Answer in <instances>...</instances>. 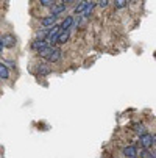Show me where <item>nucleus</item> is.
I'll use <instances>...</instances> for the list:
<instances>
[{
    "label": "nucleus",
    "instance_id": "20",
    "mask_svg": "<svg viewBox=\"0 0 156 158\" xmlns=\"http://www.w3.org/2000/svg\"><path fill=\"white\" fill-rule=\"evenodd\" d=\"M134 128H136V131H138L139 135H144V133H145V128H144L142 125H136Z\"/></svg>",
    "mask_w": 156,
    "mask_h": 158
},
{
    "label": "nucleus",
    "instance_id": "22",
    "mask_svg": "<svg viewBox=\"0 0 156 158\" xmlns=\"http://www.w3.org/2000/svg\"><path fill=\"white\" fill-rule=\"evenodd\" d=\"M3 50V46H2V42H0V52H2Z\"/></svg>",
    "mask_w": 156,
    "mask_h": 158
},
{
    "label": "nucleus",
    "instance_id": "6",
    "mask_svg": "<svg viewBox=\"0 0 156 158\" xmlns=\"http://www.w3.org/2000/svg\"><path fill=\"white\" fill-rule=\"evenodd\" d=\"M59 58H61V50L53 47V49H52V52H50V55H49L46 60H47V61H50V63H56Z\"/></svg>",
    "mask_w": 156,
    "mask_h": 158
},
{
    "label": "nucleus",
    "instance_id": "8",
    "mask_svg": "<svg viewBox=\"0 0 156 158\" xmlns=\"http://www.w3.org/2000/svg\"><path fill=\"white\" fill-rule=\"evenodd\" d=\"M0 78L2 80H8L10 78V69L5 63H0Z\"/></svg>",
    "mask_w": 156,
    "mask_h": 158
},
{
    "label": "nucleus",
    "instance_id": "23",
    "mask_svg": "<svg viewBox=\"0 0 156 158\" xmlns=\"http://www.w3.org/2000/svg\"><path fill=\"white\" fill-rule=\"evenodd\" d=\"M151 158H156V156H154V153H153V155H151Z\"/></svg>",
    "mask_w": 156,
    "mask_h": 158
},
{
    "label": "nucleus",
    "instance_id": "3",
    "mask_svg": "<svg viewBox=\"0 0 156 158\" xmlns=\"http://www.w3.org/2000/svg\"><path fill=\"white\" fill-rule=\"evenodd\" d=\"M61 31H62V30H61V27H59V25H53V27H50L49 35H47V39H49V41H55Z\"/></svg>",
    "mask_w": 156,
    "mask_h": 158
},
{
    "label": "nucleus",
    "instance_id": "11",
    "mask_svg": "<svg viewBox=\"0 0 156 158\" xmlns=\"http://www.w3.org/2000/svg\"><path fill=\"white\" fill-rule=\"evenodd\" d=\"M50 8H52V14L58 16L59 13H62V11L66 10V5H64V3H61V5H52Z\"/></svg>",
    "mask_w": 156,
    "mask_h": 158
},
{
    "label": "nucleus",
    "instance_id": "17",
    "mask_svg": "<svg viewBox=\"0 0 156 158\" xmlns=\"http://www.w3.org/2000/svg\"><path fill=\"white\" fill-rule=\"evenodd\" d=\"M151 155H153V153H151L148 149H144V150L141 152V158H151Z\"/></svg>",
    "mask_w": 156,
    "mask_h": 158
},
{
    "label": "nucleus",
    "instance_id": "5",
    "mask_svg": "<svg viewBox=\"0 0 156 158\" xmlns=\"http://www.w3.org/2000/svg\"><path fill=\"white\" fill-rule=\"evenodd\" d=\"M56 16L55 14H50V16H47V17H44L42 19V25L44 27H53V25H56Z\"/></svg>",
    "mask_w": 156,
    "mask_h": 158
},
{
    "label": "nucleus",
    "instance_id": "10",
    "mask_svg": "<svg viewBox=\"0 0 156 158\" xmlns=\"http://www.w3.org/2000/svg\"><path fill=\"white\" fill-rule=\"evenodd\" d=\"M44 47H47V42L44 41V39H36V41L31 44V49H34V50H41V49H44Z\"/></svg>",
    "mask_w": 156,
    "mask_h": 158
},
{
    "label": "nucleus",
    "instance_id": "18",
    "mask_svg": "<svg viewBox=\"0 0 156 158\" xmlns=\"http://www.w3.org/2000/svg\"><path fill=\"white\" fill-rule=\"evenodd\" d=\"M39 2H41L42 6H52V5H55V0H39Z\"/></svg>",
    "mask_w": 156,
    "mask_h": 158
},
{
    "label": "nucleus",
    "instance_id": "13",
    "mask_svg": "<svg viewBox=\"0 0 156 158\" xmlns=\"http://www.w3.org/2000/svg\"><path fill=\"white\" fill-rule=\"evenodd\" d=\"M94 6H95V3H92V2H89V3H87V6H86V8H84V11H83L84 17H87L89 14H92V11H94Z\"/></svg>",
    "mask_w": 156,
    "mask_h": 158
},
{
    "label": "nucleus",
    "instance_id": "4",
    "mask_svg": "<svg viewBox=\"0 0 156 158\" xmlns=\"http://www.w3.org/2000/svg\"><path fill=\"white\" fill-rule=\"evenodd\" d=\"M69 30H64V31H61L59 35H58V38L55 39V42L58 44V46H62V44H66V42H67L69 41Z\"/></svg>",
    "mask_w": 156,
    "mask_h": 158
},
{
    "label": "nucleus",
    "instance_id": "12",
    "mask_svg": "<svg viewBox=\"0 0 156 158\" xmlns=\"http://www.w3.org/2000/svg\"><path fill=\"white\" fill-rule=\"evenodd\" d=\"M87 3H89V0H83V2H80L78 6H75V14H81L84 11V8L87 6Z\"/></svg>",
    "mask_w": 156,
    "mask_h": 158
},
{
    "label": "nucleus",
    "instance_id": "9",
    "mask_svg": "<svg viewBox=\"0 0 156 158\" xmlns=\"http://www.w3.org/2000/svg\"><path fill=\"white\" fill-rule=\"evenodd\" d=\"M72 24H74V17H72V16H67V17L62 20V24H61L59 27H61V30L64 31V30H69V28L72 27Z\"/></svg>",
    "mask_w": 156,
    "mask_h": 158
},
{
    "label": "nucleus",
    "instance_id": "1",
    "mask_svg": "<svg viewBox=\"0 0 156 158\" xmlns=\"http://www.w3.org/2000/svg\"><path fill=\"white\" fill-rule=\"evenodd\" d=\"M0 42H2V46H3V47H6V49H13V47H16L17 39H16V36H14V35L6 33V35H3V36H2Z\"/></svg>",
    "mask_w": 156,
    "mask_h": 158
},
{
    "label": "nucleus",
    "instance_id": "21",
    "mask_svg": "<svg viewBox=\"0 0 156 158\" xmlns=\"http://www.w3.org/2000/svg\"><path fill=\"white\" fill-rule=\"evenodd\" d=\"M72 2H75V0H62V3H64L66 6H67L69 3H72Z\"/></svg>",
    "mask_w": 156,
    "mask_h": 158
},
{
    "label": "nucleus",
    "instance_id": "14",
    "mask_svg": "<svg viewBox=\"0 0 156 158\" xmlns=\"http://www.w3.org/2000/svg\"><path fill=\"white\" fill-rule=\"evenodd\" d=\"M50 72H52V69H49L47 66H39L38 67V74L39 75H49Z\"/></svg>",
    "mask_w": 156,
    "mask_h": 158
},
{
    "label": "nucleus",
    "instance_id": "15",
    "mask_svg": "<svg viewBox=\"0 0 156 158\" xmlns=\"http://www.w3.org/2000/svg\"><path fill=\"white\" fill-rule=\"evenodd\" d=\"M47 35H49V30H41L36 33V39H44V38H47Z\"/></svg>",
    "mask_w": 156,
    "mask_h": 158
},
{
    "label": "nucleus",
    "instance_id": "19",
    "mask_svg": "<svg viewBox=\"0 0 156 158\" xmlns=\"http://www.w3.org/2000/svg\"><path fill=\"white\" fill-rule=\"evenodd\" d=\"M108 3H109V0H98V6H102V8H105V6H108Z\"/></svg>",
    "mask_w": 156,
    "mask_h": 158
},
{
    "label": "nucleus",
    "instance_id": "2",
    "mask_svg": "<svg viewBox=\"0 0 156 158\" xmlns=\"http://www.w3.org/2000/svg\"><path fill=\"white\" fill-rule=\"evenodd\" d=\"M151 144H154V135H148V133L141 135V146L144 149H148Z\"/></svg>",
    "mask_w": 156,
    "mask_h": 158
},
{
    "label": "nucleus",
    "instance_id": "7",
    "mask_svg": "<svg viewBox=\"0 0 156 158\" xmlns=\"http://www.w3.org/2000/svg\"><path fill=\"white\" fill-rule=\"evenodd\" d=\"M123 155L128 156V158L138 156V149L134 146H126V147H123Z\"/></svg>",
    "mask_w": 156,
    "mask_h": 158
},
{
    "label": "nucleus",
    "instance_id": "24",
    "mask_svg": "<svg viewBox=\"0 0 156 158\" xmlns=\"http://www.w3.org/2000/svg\"><path fill=\"white\" fill-rule=\"evenodd\" d=\"M133 158H138V156H133Z\"/></svg>",
    "mask_w": 156,
    "mask_h": 158
},
{
    "label": "nucleus",
    "instance_id": "16",
    "mask_svg": "<svg viewBox=\"0 0 156 158\" xmlns=\"http://www.w3.org/2000/svg\"><path fill=\"white\" fill-rule=\"evenodd\" d=\"M114 5H116V8H125L126 6V0H114Z\"/></svg>",
    "mask_w": 156,
    "mask_h": 158
}]
</instances>
